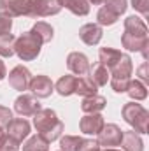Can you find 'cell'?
<instances>
[{
	"instance_id": "cell-1",
	"label": "cell",
	"mask_w": 149,
	"mask_h": 151,
	"mask_svg": "<svg viewBox=\"0 0 149 151\" xmlns=\"http://www.w3.org/2000/svg\"><path fill=\"white\" fill-rule=\"evenodd\" d=\"M121 44L128 51L142 53L144 60H149V37L146 21L139 16H128L125 19V32L121 35Z\"/></svg>"
},
{
	"instance_id": "cell-2",
	"label": "cell",
	"mask_w": 149,
	"mask_h": 151,
	"mask_svg": "<svg viewBox=\"0 0 149 151\" xmlns=\"http://www.w3.org/2000/svg\"><path fill=\"white\" fill-rule=\"evenodd\" d=\"M34 127L37 128L39 135L47 142L60 139L65 128L53 109H40L39 113L34 114Z\"/></svg>"
},
{
	"instance_id": "cell-3",
	"label": "cell",
	"mask_w": 149,
	"mask_h": 151,
	"mask_svg": "<svg viewBox=\"0 0 149 151\" xmlns=\"http://www.w3.org/2000/svg\"><path fill=\"white\" fill-rule=\"evenodd\" d=\"M132 72H133V63L130 55H121V58L109 69V84L116 93H126L128 83L132 81Z\"/></svg>"
},
{
	"instance_id": "cell-4",
	"label": "cell",
	"mask_w": 149,
	"mask_h": 151,
	"mask_svg": "<svg viewBox=\"0 0 149 151\" xmlns=\"http://www.w3.org/2000/svg\"><path fill=\"white\" fill-rule=\"evenodd\" d=\"M42 40L37 34H34L32 30L23 32L19 37H16V44H14V55L19 56V60L23 62H32L40 55L42 49Z\"/></svg>"
},
{
	"instance_id": "cell-5",
	"label": "cell",
	"mask_w": 149,
	"mask_h": 151,
	"mask_svg": "<svg viewBox=\"0 0 149 151\" xmlns=\"http://www.w3.org/2000/svg\"><path fill=\"white\" fill-rule=\"evenodd\" d=\"M123 119L137 132V134H148V125H149V113L137 102H128L121 109Z\"/></svg>"
},
{
	"instance_id": "cell-6",
	"label": "cell",
	"mask_w": 149,
	"mask_h": 151,
	"mask_svg": "<svg viewBox=\"0 0 149 151\" xmlns=\"http://www.w3.org/2000/svg\"><path fill=\"white\" fill-rule=\"evenodd\" d=\"M97 142L100 148H116L121 144V139H123V130L116 125V123H107L104 125V128L98 132L97 135Z\"/></svg>"
},
{
	"instance_id": "cell-7",
	"label": "cell",
	"mask_w": 149,
	"mask_h": 151,
	"mask_svg": "<svg viewBox=\"0 0 149 151\" xmlns=\"http://www.w3.org/2000/svg\"><path fill=\"white\" fill-rule=\"evenodd\" d=\"M40 109H42V106H40V102H39V99L35 95L23 93V95H19V97L14 100V111L19 114V116H23V118L34 116V114L39 113Z\"/></svg>"
},
{
	"instance_id": "cell-8",
	"label": "cell",
	"mask_w": 149,
	"mask_h": 151,
	"mask_svg": "<svg viewBox=\"0 0 149 151\" xmlns=\"http://www.w3.org/2000/svg\"><path fill=\"white\" fill-rule=\"evenodd\" d=\"M62 11L56 0H32L30 4V18H47L54 16Z\"/></svg>"
},
{
	"instance_id": "cell-9",
	"label": "cell",
	"mask_w": 149,
	"mask_h": 151,
	"mask_svg": "<svg viewBox=\"0 0 149 151\" xmlns=\"http://www.w3.org/2000/svg\"><path fill=\"white\" fill-rule=\"evenodd\" d=\"M28 90H30L32 95H35L37 99H47V97H51V93L54 91V83L44 74L32 76V81H30Z\"/></svg>"
},
{
	"instance_id": "cell-10",
	"label": "cell",
	"mask_w": 149,
	"mask_h": 151,
	"mask_svg": "<svg viewBox=\"0 0 149 151\" xmlns=\"http://www.w3.org/2000/svg\"><path fill=\"white\" fill-rule=\"evenodd\" d=\"M30 81H32V72L25 65H16L9 72V84H11L12 90H18V91L28 90Z\"/></svg>"
},
{
	"instance_id": "cell-11",
	"label": "cell",
	"mask_w": 149,
	"mask_h": 151,
	"mask_svg": "<svg viewBox=\"0 0 149 151\" xmlns=\"http://www.w3.org/2000/svg\"><path fill=\"white\" fill-rule=\"evenodd\" d=\"M30 4L32 0H0V11L11 18L30 16Z\"/></svg>"
},
{
	"instance_id": "cell-12",
	"label": "cell",
	"mask_w": 149,
	"mask_h": 151,
	"mask_svg": "<svg viewBox=\"0 0 149 151\" xmlns=\"http://www.w3.org/2000/svg\"><path fill=\"white\" fill-rule=\"evenodd\" d=\"M104 125H105V119L100 113L84 114L79 121V128L86 135H98V132L104 128Z\"/></svg>"
},
{
	"instance_id": "cell-13",
	"label": "cell",
	"mask_w": 149,
	"mask_h": 151,
	"mask_svg": "<svg viewBox=\"0 0 149 151\" xmlns=\"http://www.w3.org/2000/svg\"><path fill=\"white\" fill-rule=\"evenodd\" d=\"M5 128H7L5 134L18 142H23V139H27L30 135V123L25 118H12Z\"/></svg>"
},
{
	"instance_id": "cell-14",
	"label": "cell",
	"mask_w": 149,
	"mask_h": 151,
	"mask_svg": "<svg viewBox=\"0 0 149 151\" xmlns=\"http://www.w3.org/2000/svg\"><path fill=\"white\" fill-rule=\"evenodd\" d=\"M67 67L72 74L77 76H88L90 72V60L84 53H79V51H72L69 56H67Z\"/></svg>"
},
{
	"instance_id": "cell-15",
	"label": "cell",
	"mask_w": 149,
	"mask_h": 151,
	"mask_svg": "<svg viewBox=\"0 0 149 151\" xmlns=\"http://www.w3.org/2000/svg\"><path fill=\"white\" fill-rule=\"evenodd\" d=\"M79 37L88 46H97L104 37V30L97 23H86V25H82L79 28Z\"/></svg>"
},
{
	"instance_id": "cell-16",
	"label": "cell",
	"mask_w": 149,
	"mask_h": 151,
	"mask_svg": "<svg viewBox=\"0 0 149 151\" xmlns=\"http://www.w3.org/2000/svg\"><path fill=\"white\" fill-rule=\"evenodd\" d=\"M107 106V99L102 95H93V97H84L81 102V109L84 114H95L102 113Z\"/></svg>"
},
{
	"instance_id": "cell-17",
	"label": "cell",
	"mask_w": 149,
	"mask_h": 151,
	"mask_svg": "<svg viewBox=\"0 0 149 151\" xmlns=\"http://www.w3.org/2000/svg\"><path fill=\"white\" fill-rule=\"evenodd\" d=\"M119 146H123L125 151H144V141L140 134H137L135 130H128L123 132V139Z\"/></svg>"
},
{
	"instance_id": "cell-18",
	"label": "cell",
	"mask_w": 149,
	"mask_h": 151,
	"mask_svg": "<svg viewBox=\"0 0 149 151\" xmlns=\"http://www.w3.org/2000/svg\"><path fill=\"white\" fill-rule=\"evenodd\" d=\"M97 91H98V86L91 81L90 76L77 77V81H75V93L77 95H81V97H93V95H97Z\"/></svg>"
},
{
	"instance_id": "cell-19",
	"label": "cell",
	"mask_w": 149,
	"mask_h": 151,
	"mask_svg": "<svg viewBox=\"0 0 149 151\" xmlns=\"http://www.w3.org/2000/svg\"><path fill=\"white\" fill-rule=\"evenodd\" d=\"M75 81H77L75 76H70V74L62 76V77L56 81L54 90H56L62 97H70V95L75 93Z\"/></svg>"
},
{
	"instance_id": "cell-20",
	"label": "cell",
	"mask_w": 149,
	"mask_h": 151,
	"mask_svg": "<svg viewBox=\"0 0 149 151\" xmlns=\"http://www.w3.org/2000/svg\"><path fill=\"white\" fill-rule=\"evenodd\" d=\"M60 7L69 9L75 16H86L90 12V2L88 0H56Z\"/></svg>"
},
{
	"instance_id": "cell-21",
	"label": "cell",
	"mask_w": 149,
	"mask_h": 151,
	"mask_svg": "<svg viewBox=\"0 0 149 151\" xmlns=\"http://www.w3.org/2000/svg\"><path fill=\"white\" fill-rule=\"evenodd\" d=\"M126 93L130 95V99H132L133 102L146 100V99H148V84H144V83L139 81V79H133V81L128 83Z\"/></svg>"
},
{
	"instance_id": "cell-22",
	"label": "cell",
	"mask_w": 149,
	"mask_h": 151,
	"mask_svg": "<svg viewBox=\"0 0 149 151\" xmlns=\"http://www.w3.org/2000/svg\"><path fill=\"white\" fill-rule=\"evenodd\" d=\"M121 51L119 49H114V47H100V51H98V62L109 70L112 65L121 58Z\"/></svg>"
},
{
	"instance_id": "cell-23",
	"label": "cell",
	"mask_w": 149,
	"mask_h": 151,
	"mask_svg": "<svg viewBox=\"0 0 149 151\" xmlns=\"http://www.w3.org/2000/svg\"><path fill=\"white\" fill-rule=\"evenodd\" d=\"M90 77H91V81L100 88V86H105L107 83H109V70L100 63V62H97L93 67H90Z\"/></svg>"
},
{
	"instance_id": "cell-24",
	"label": "cell",
	"mask_w": 149,
	"mask_h": 151,
	"mask_svg": "<svg viewBox=\"0 0 149 151\" xmlns=\"http://www.w3.org/2000/svg\"><path fill=\"white\" fill-rule=\"evenodd\" d=\"M32 32L37 34L44 44H46V42H51V39H53V35H54L53 27H51L49 23H46V21H37V23L32 27Z\"/></svg>"
},
{
	"instance_id": "cell-25",
	"label": "cell",
	"mask_w": 149,
	"mask_h": 151,
	"mask_svg": "<svg viewBox=\"0 0 149 151\" xmlns=\"http://www.w3.org/2000/svg\"><path fill=\"white\" fill-rule=\"evenodd\" d=\"M23 151H49V142L44 141L40 135H32L25 144H23Z\"/></svg>"
},
{
	"instance_id": "cell-26",
	"label": "cell",
	"mask_w": 149,
	"mask_h": 151,
	"mask_svg": "<svg viewBox=\"0 0 149 151\" xmlns=\"http://www.w3.org/2000/svg\"><path fill=\"white\" fill-rule=\"evenodd\" d=\"M14 44H16V37L12 34L2 35L0 37V56L4 58H11L14 55Z\"/></svg>"
},
{
	"instance_id": "cell-27",
	"label": "cell",
	"mask_w": 149,
	"mask_h": 151,
	"mask_svg": "<svg viewBox=\"0 0 149 151\" xmlns=\"http://www.w3.org/2000/svg\"><path fill=\"white\" fill-rule=\"evenodd\" d=\"M117 19H119V16L112 14L111 11H107L105 7H100L98 12H97V25H100V27H111Z\"/></svg>"
},
{
	"instance_id": "cell-28",
	"label": "cell",
	"mask_w": 149,
	"mask_h": 151,
	"mask_svg": "<svg viewBox=\"0 0 149 151\" xmlns=\"http://www.w3.org/2000/svg\"><path fill=\"white\" fill-rule=\"evenodd\" d=\"M81 139L79 135H63L60 139V151H77Z\"/></svg>"
},
{
	"instance_id": "cell-29",
	"label": "cell",
	"mask_w": 149,
	"mask_h": 151,
	"mask_svg": "<svg viewBox=\"0 0 149 151\" xmlns=\"http://www.w3.org/2000/svg\"><path fill=\"white\" fill-rule=\"evenodd\" d=\"M104 7L107 11H111L112 14L121 16V14H125V11L128 7V2L126 0H104Z\"/></svg>"
},
{
	"instance_id": "cell-30",
	"label": "cell",
	"mask_w": 149,
	"mask_h": 151,
	"mask_svg": "<svg viewBox=\"0 0 149 151\" xmlns=\"http://www.w3.org/2000/svg\"><path fill=\"white\" fill-rule=\"evenodd\" d=\"M0 151H19V142L4 134V137L0 139Z\"/></svg>"
},
{
	"instance_id": "cell-31",
	"label": "cell",
	"mask_w": 149,
	"mask_h": 151,
	"mask_svg": "<svg viewBox=\"0 0 149 151\" xmlns=\"http://www.w3.org/2000/svg\"><path fill=\"white\" fill-rule=\"evenodd\" d=\"M12 30V18L5 12H0V37L11 34Z\"/></svg>"
},
{
	"instance_id": "cell-32",
	"label": "cell",
	"mask_w": 149,
	"mask_h": 151,
	"mask_svg": "<svg viewBox=\"0 0 149 151\" xmlns=\"http://www.w3.org/2000/svg\"><path fill=\"white\" fill-rule=\"evenodd\" d=\"M102 148L98 146V142L95 139H81V144L77 151H100Z\"/></svg>"
},
{
	"instance_id": "cell-33",
	"label": "cell",
	"mask_w": 149,
	"mask_h": 151,
	"mask_svg": "<svg viewBox=\"0 0 149 151\" xmlns=\"http://www.w3.org/2000/svg\"><path fill=\"white\" fill-rule=\"evenodd\" d=\"M132 7L137 12H140L144 18L149 16V0H132Z\"/></svg>"
},
{
	"instance_id": "cell-34",
	"label": "cell",
	"mask_w": 149,
	"mask_h": 151,
	"mask_svg": "<svg viewBox=\"0 0 149 151\" xmlns=\"http://www.w3.org/2000/svg\"><path fill=\"white\" fill-rule=\"evenodd\" d=\"M11 119H12V111L9 107L0 106V128H5Z\"/></svg>"
},
{
	"instance_id": "cell-35",
	"label": "cell",
	"mask_w": 149,
	"mask_h": 151,
	"mask_svg": "<svg viewBox=\"0 0 149 151\" xmlns=\"http://www.w3.org/2000/svg\"><path fill=\"white\" fill-rule=\"evenodd\" d=\"M148 69H149V65H148V62H144L140 67H139V70H137V76H139V81H142L144 84H148L149 83V72H148Z\"/></svg>"
},
{
	"instance_id": "cell-36",
	"label": "cell",
	"mask_w": 149,
	"mask_h": 151,
	"mask_svg": "<svg viewBox=\"0 0 149 151\" xmlns=\"http://www.w3.org/2000/svg\"><path fill=\"white\" fill-rule=\"evenodd\" d=\"M5 76H7V69H5V63H4L2 58H0V81L5 79Z\"/></svg>"
},
{
	"instance_id": "cell-37",
	"label": "cell",
	"mask_w": 149,
	"mask_h": 151,
	"mask_svg": "<svg viewBox=\"0 0 149 151\" xmlns=\"http://www.w3.org/2000/svg\"><path fill=\"white\" fill-rule=\"evenodd\" d=\"M90 4H93V5H100V4H104V0H88Z\"/></svg>"
},
{
	"instance_id": "cell-38",
	"label": "cell",
	"mask_w": 149,
	"mask_h": 151,
	"mask_svg": "<svg viewBox=\"0 0 149 151\" xmlns=\"http://www.w3.org/2000/svg\"><path fill=\"white\" fill-rule=\"evenodd\" d=\"M100 151H102V150H100ZM104 151H119V150H116V148H105Z\"/></svg>"
},
{
	"instance_id": "cell-39",
	"label": "cell",
	"mask_w": 149,
	"mask_h": 151,
	"mask_svg": "<svg viewBox=\"0 0 149 151\" xmlns=\"http://www.w3.org/2000/svg\"><path fill=\"white\" fill-rule=\"evenodd\" d=\"M4 134H5V132H4V130H2V128H0V139H2V137H4Z\"/></svg>"
}]
</instances>
